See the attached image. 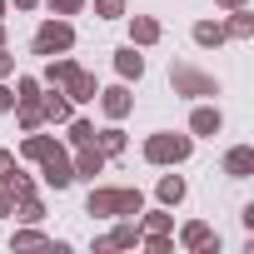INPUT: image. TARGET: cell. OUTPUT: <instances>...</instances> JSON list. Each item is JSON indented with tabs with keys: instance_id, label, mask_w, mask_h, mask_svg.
I'll use <instances>...</instances> for the list:
<instances>
[{
	"instance_id": "1",
	"label": "cell",
	"mask_w": 254,
	"mask_h": 254,
	"mask_svg": "<svg viewBox=\"0 0 254 254\" xmlns=\"http://www.w3.org/2000/svg\"><path fill=\"white\" fill-rule=\"evenodd\" d=\"M145 199L140 190H95L90 194V214H140Z\"/></svg>"
},
{
	"instance_id": "2",
	"label": "cell",
	"mask_w": 254,
	"mask_h": 254,
	"mask_svg": "<svg viewBox=\"0 0 254 254\" xmlns=\"http://www.w3.org/2000/svg\"><path fill=\"white\" fill-rule=\"evenodd\" d=\"M70 45H75L70 20H45V25L35 30V55H65Z\"/></svg>"
},
{
	"instance_id": "3",
	"label": "cell",
	"mask_w": 254,
	"mask_h": 254,
	"mask_svg": "<svg viewBox=\"0 0 254 254\" xmlns=\"http://www.w3.org/2000/svg\"><path fill=\"white\" fill-rule=\"evenodd\" d=\"M145 160L150 165H180V160H190V135H155L145 145Z\"/></svg>"
},
{
	"instance_id": "4",
	"label": "cell",
	"mask_w": 254,
	"mask_h": 254,
	"mask_svg": "<svg viewBox=\"0 0 254 254\" xmlns=\"http://www.w3.org/2000/svg\"><path fill=\"white\" fill-rule=\"evenodd\" d=\"M170 85H175L180 95H219V85H214L209 75L190 70V65H170Z\"/></svg>"
},
{
	"instance_id": "5",
	"label": "cell",
	"mask_w": 254,
	"mask_h": 254,
	"mask_svg": "<svg viewBox=\"0 0 254 254\" xmlns=\"http://www.w3.org/2000/svg\"><path fill=\"white\" fill-rule=\"evenodd\" d=\"M55 90H60L65 100H95V75H85L80 65H70V70H65V80H60Z\"/></svg>"
},
{
	"instance_id": "6",
	"label": "cell",
	"mask_w": 254,
	"mask_h": 254,
	"mask_svg": "<svg viewBox=\"0 0 254 254\" xmlns=\"http://www.w3.org/2000/svg\"><path fill=\"white\" fill-rule=\"evenodd\" d=\"M40 165H45V185H55V190H65V185L75 180V165L65 160V150H60V145H55V150H50Z\"/></svg>"
},
{
	"instance_id": "7",
	"label": "cell",
	"mask_w": 254,
	"mask_h": 254,
	"mask_svg": "<svg viewBox=\"0 0 254 254\" xmlns=\"http://www.w3.org/2000/svg\"><path fill=\"white\" fill-rule=\"evenodd\" d=\"M100 105H105V115H110V120H125L135 100H130V90H125V85H110V90L100 95Z\"/></svg>"
},
{
	"instance_id": "8",
	"label": "cell",
	"mask_w": 254,
	"mask_h": 254,
	"mask_svg": "<svg viewBox=\"0 0 254 254\" xmlns=\"http://www.w3.org/2000/svg\"><path fill=\"white\" fill-rule=\"evenodd\" d=\"M115 70H120L125 80H140V75H145V55H140L135 45H125V50H115Z\"/></svg>"
},
{
	"instance_id": "9",
	"label": "cell",
	"mask_w": 254,
	"mask_h": 254,
	"mask_svg": "<svg viewBox=\"0 0 254 254\" xmlns=\"http://www.w3.org/2000/svg\"><path fill=\"white\" fill-rule=\"evenodd\" d=\"M249 170H254V150H249V145H239V150H229V155H224V175L244 180Z\"/></svg>"
},
{
	"instance_id": "10",
	"label": "cell",
	"mask_w": 254,
	"mask_h": 254,
	"mask_svg": "<svg viewBox=\"0 0 254 254\" xmlns=\"http://www.w3.org/2000/svg\"><path fill=\"white\" fill-rule=\"evenodd\" d=\"M130 35H135V45H155V40H160V20L135 15V20H130Z\"/></svg>"
},
{
	"instance_id": "11",
	"label": "cell",
	"mask_w": 254,
	"mask_h": 254,
	"mask_svg": "<svg viewBox=\"0 0 254 254\" xmlns=\"http://www.w3.org/2000/svg\"><path fill=\"white\" fill-rule=\"evenodd\" d=\"M100 170H105V155H100L95 145H80V160H75V175H90V180H95Z\"/></svg>"
},
{
	"instance_id": "12",
	"label": "cell",
	"mask_w": 254,
	"mask_h": 254,
	"mask_svg": "<svg viewBox=\"0 0 254 254\" xmlns=\"http://www.w3.org/2000/svg\"><path fill=\"white\" fill-rule=\"evenodd\" d=\"M219 125H224V120H219V110H209V105H204V110H194L190 130H194V135H219Z\"/></svg>"
},
{
	"instance_id": "13",
	"label": "cell",
	"mask_w": 254,
	"mask_h": 254,
	"mask_svg": "<svg viewBox=\"0 0 254 254\" xmlns=\"http://www.w3.org/2000/svg\"><path fill=\"white\" fill-rule=\"evenodd\" d=\"M15 105H20V125H25V130H40V120H45L40 95H35V100H15Z\"/></svg>"
},
{
	"instance_id": "14",
	"label": "cell",
	"mask_w": 254,
	"mask_h": 254,
	"mask_svg": "<svg viewBox=\"0 0 254 254\" xmlns=\"http://www.w3.org/2000/svg\"><path fill=\"white\" fill-rule=\"evenodd\" d=\"M194 40H199V45H219V40H224V25H219V20H199V25H194Z\"/></svg>"
},
{
	"instance_id": "15",
	"label": "cell",
	"mask_w": 254,
	"mask_h": 254,
	"mask_svg": "<svg viewBox=\"0 0 254 254\" xmlns=\"http://www.w3.org/2000/svg\"><path fill=\"white\" fill-rule=\"evenodd\" d=\"M40 105H45V120H70V100H65L60 90H55L50 100H40Z\"/></svg>"
},
{
	"instance_id": "16",
	"label": "cell",
	"mask_w": 254,
	"mask_h": 254,
	"mask_svg": "<svg viewBox=\"0 0 254 254\" xmlns=\"http://www.w3.org/2000/svg\"><path fill=\"white\" fill-rule=\"evenodd\" d=\"M160 199H165V204H180V199H185V180H180V175L160 180Z\"/></svg>"
},
{
	"instance_id": "17",
	"label": "cell",
	"mask_w": 254,
	"mask_h": 254,
	"mask_svg": "<svg viewBox=\"0 0 254 254\" xmlns=\"http://www.w3.org/2000/svg\"><path fill=\"white\" fill-rule=\"evenodd\" d=\"M249 30H254V15H244V5H239V10H234V20L224 25V35H239V40H244Z\"/></svg>"
},
{
	"instance_id": "18",
	"label": "cell",
	"mask_w": 254,
	"mask_h": 254,
	"mask_svg": "<svg viewBox=\"0 0 254 254\" xmlns=\"http://www.w3.org/2000/svg\"><path fill=\"white\" fill-rule=\"evenodd\" d=\"M50 150H55V140H45V135H35V130H30V140H25V155H30V160H45Z\"/></svg>"
},
{
	"instance_id": "19",
	"label": "cell",
	"mask_w": 254,
	"mask_h": 254,
	"mask_svg": "<svg viewBox=\"0 0 254 254\" xmlns=\"http://www.w3.org/2000/svg\"><path fill=\"white\" fill-rule=\"evenodd\" d=\"M70 145H95V125L90 120H75L70 125Z\"/></svg>"
},
{
	"instance_id": "20",
	"label": "cell",
	"mask_w": 254,
	"mask_h": 254,
	"mask_svg": "<svg viewBox=\"0 0 254 254\" xmlns=\"http://www.w3.org/2000/svg\"><path fill=\"white\" fill-rule=\"evenodd\" d=\"M120 150H125V135L120 130H105L100 135V155H120Z\"/></svg>"
},
{
	"instance_id": "21",
	"label": "cell",
	"mask_w": 254,
	"mask_h": 254,
	"mask_svg": "<svg viewBox=\"0 0 254 254\" xmlns=\"http://www.w3.org/2000/svg\"><path fill=\"white\" fill-rule=\"evenodd\" d=\"M185 244H194V249L209 244V224H190V229H185Z\"/></svg>"
},
{
	"instance_id": "22",
	"label": "cell",
	"mask_w": 254,
	"mask_h": 254,
	"mask_svg": "<svg viewBox=\"0 0 254 254\" xmlns=\"http://www.w3.org/2000/svg\"><path fill=\"white\" fill-rule=\"evenodd\" d=\"M95 10H100L105 20H115V15H125V0H95Z\"/></svg>"
},
{
	"instance_id": "23",
	"label": "cell",
	"mask_w": 254,
	"mask_h": 254,
	"mask_svg": "<svg viewBox=\"0 0 254 254\" xmlns=\"http://www.w3.org/2000/svg\"><path fill=\"white\" fill-rule=\"evenodd\" d=\"M35 95H40V80H30V75H25V80L15 85V100H35Z\"/></svg>"
},
{
	"instance_id": "24",
	"label": "cell",
	"mask_w": 254,
	"mask_h": 254,
	"mask_svg": "<svg viewBox=\"0 0 254 254\" xmlns=\"http://www.w3.org/2000/svg\"><path fill=\"white\" fill-rule=\"evenodd\" d=\"M50 5H55V15H75V10L85 5V0H50Z\"/></svg>"
},
{
	"instance_id": "25",
	"label": "cell",
	"mask_w": 254,
	"mask_h": 254,
	"mask_svg": "<svg viewBox=\"0 0 254 254\" xmlns=\"http://www.w3.org/2000/svg\"><path fill=\"white\" fill-rule=\"evenodd\" d=\"M145 224H150V234H165V229H170V214H150Z\"/></svg>"
},
{
	"instance_id": "26",
	"label": "cell",
	"mask_w": 254,
	"mask_h": 254,
	"mask_svg": "<svg viewBox=\"0 0 254 254\" xmlns=\"http://www.w3.org/2000/svg\"><path fill=\"white\" fill-rule=\"evenodd\" d=\"M10 70H15V55H10V50H5V45H0V80H5V75H10Z\"/></svg>"
},
{
	"instance_id": "27",
	"label": "cell",
	"mask_w": 254,
	"mask_h": 254,
	"mask_svg": "<svg viewBox=\"0 0 254 254\" xmlns=\"http://www.w3.org/2000/svg\"><path fill=\"white\" fill-rule=\"evenodd\" d=\"M10 105H15V90H5V85H0V115H5Z\"/></svg>"
},
{
	"instance_id": "28",
	"label": "cell",
	"mask_w": 254,
	"mask_h": 254,
	"mask_svg": "<svg viewBox=\"0 0 254 254\" xmlns=\"http://www.w3.org/2000/svg\"><path fill=\"white\" fill-rule=\"evenodd\" d=\"M10 170H15V160H10V150H0V180H5Z\"/></svg>"
},
{
	"instance_id": "29",
	"label": "cell",
	"mask_w": 254,
	"mask_h": 254,
	"mask_svg": "<svg viewBox=\"0 0 254 254\" xmlns=\"http://www.w3.org/2000/svg\"><path fill=\"white\" fill-rule=\"evenodd\" d=\"M10 209H15V194H10V190H0V214H10Z\"/></svg>"
},
{
	"instance_id": "30",
	"label": "cell",
	"mask_w": 254,
	"mask_h": 254,
	"mask_svg": "<svg viewBox=\"0 0 254 254\" xmlns=\"http://www.w3.org/2000/svg\"><path fill=\"white\" fill-rule=\"evenodd\" d=\"M15 5H20V10H30V5H35V0H15Z\"/></svg>"
},
{
	"instance_id": "31",
	"label": "cell",
	"mask_w": 254,
	"mask_h": 254,
	"mask_svg": "<svg viewBox=\"0 0 254 254\" xmlns=\"http://www.w3.org/2000/svg\"><path fill=\"white\" fill-rule=\"evenodd\" d=\"M224 5H229V10H239V5H244V0H224Z\"/></svg>"
},
{
	"instance_id": "32",
	"label": "cell",
	"mask_w": 254,
	"mask_h": 254,
	"mask_svg": "<svg viewBox=\"0 0 254 254\" xmlns=\"http://www.w3.org/2000/svg\"><path fill=\"white\" fill-rule=\"evenodd\" d=\"M0 20H5V0H0Z\"/></svg>"
},
{
	"instance_id": "33",
	"label": "cell",
	"mask_w": 254,
	"mask_h": 254,
	"mask_svg": "<svg viewBox=\"0 0 254 254\" xmlns=\"http://www.w3.org/2000/svg\"><path fill=\"white\" fill-rule=\"evenodd\" d=\"M0 45H5V30H0Z\"/></svg>"
}]
</instances>
